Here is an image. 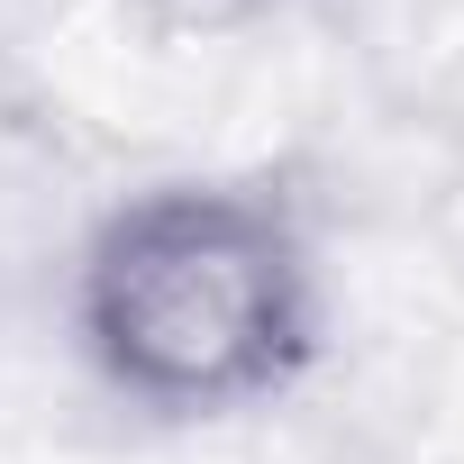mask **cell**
<instances>
[{
    "instance_id": "6da1fadb",
    "label": "cell",
    "mask_w": 464,
    "mask_h": 464,
    "mask_svg": "<svg viewBox=\"0 0 464 464\" xmlns=\"http://www.w3.org/2000/svg\"><path fill=\"white\" fill-rule=\"evenodd\" d=\"M82 373L164 428L256 419L328 355V237L292 173H164L119 191L64 265Z\"/></svg>"
},
{
    "instance_id": "7a4b0ae2",
    "label": "cell",
    "mask_w": 464,
    "mask_h": 464,
    "mask_svg": "<svg viewBox=\"0 0 464 464\" xmlns=\"http://www.w3.org/2000/svg\"><path fill=\"white\" fill-rule=\"evenodd\" d=\"M283 10L292 0H119V19L155 46H218V37H246Z\"/></svg>"
}]
</instances>
